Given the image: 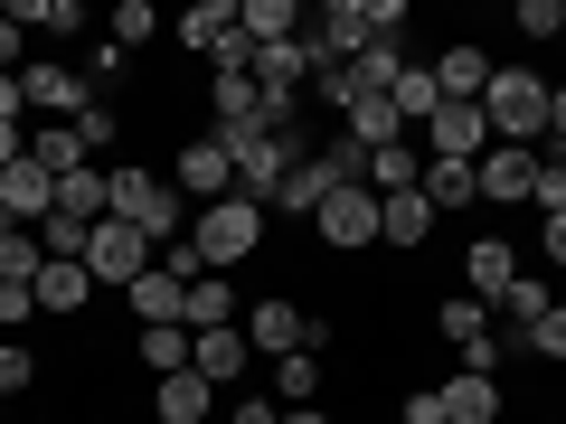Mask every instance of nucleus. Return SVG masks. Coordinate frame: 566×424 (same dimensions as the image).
<instances>
[{"label": "nucleus", "instance_id": "obj_1", "mask_svg": "<svg viewBox=\"0 0 566 424\" xmlns=\"http://www.w3.org/2000/svg\"><path fill=\"white\" fill-rule=\"evenodd\" d=\"M114 218H123V226H142L151 245H180L199 208H189L180 189L161 180V170H142V161H114Z\"/></svg>", "mask_w": 566, "mask_h": 424}, {"label": "nucleus", "instance_id": "obj_2", "mask_svg": "<svg viewBox=\"0 0 566 424\" xmlns=\"http://www.w3.org/2000/svg\"><path fill=\"white\" fill-rule=\"evenodd\" d=\"M482 123H491V141H520V151H538V141H547V76H538V66H491V85H482Z\"/></svg>", "mask_w": 566, "mask_h": 424}, {"label": "nucleus", "instance_id": "obj_3", "mask_svg": "<svg viewBox=\"0 0 566 424\" xmlns=\"http://www.w3.org/2000/svg\"><path fill=\"white\" fill-rule=\"evenodd\" d=\"M255 245H264V208H255V199H218V208H199V218H189V255H199L208 274L245 264Z\"/></svg>", "mask_w": 566, "mask_h": 424}, {"label": "nucleus", "instance_id": "obj_4", "mask_svg": "<svg viewBox=\"0 0 566 424\" xmlns=\"http://www.w3.org/2000/svg\"><path fill=\"white\" fill-rule=\"evenodd\" d=\"M170 39H180V47H199L208 66H245V57H255V39L237 29V0H189L180 20H170Z\"/></svg>", "mask_w": 566, "mask_h": 424}, {"label": "nucleus", "instance_id": "obj_5", "mask_svg": "<svg viewBox=\"0 0 566 424\" xmlns=\"http://www.w3.org/2000/svg\"><path fill=\"white\" fill-rule=\"evenodd\" d=\"M151 255H161V245L142 236V226H123V218H104L95 236H85V274H95V293H104V283H114V293H133V283L151 274Z\"/></svg>", "mask_w": 566, "mask_h": 424}, {"label": "nucleus", "instance_id": "obj_6", "mask_svg": "<svg viewBox=\"0 0 566 424\" xmlns=\"http://www.w3.org/2000/svg\"><path fill=\"white\" fill-rule=\"evenodd\" d=\"M312 226H322L331 255H368V245H378V189H368V180H340L322 208H312Z\"/></svg>", "mask_w": 566, "mask_h": 424}, {"label": "nucleus", "instance_id": "obj_7", "mask_svg": "<svg viewBox=\"0 0 566 424\" xmlns=\"http://www.w3.org/2000/svg\"><path fill=\"white\" fill-rule=\"evenodd\" d=\"M20 95L39 123H76L85 104H95V85H85V66H57V57H29L20 66Z\"/></svg>", "mask_w": 566, "mask_h": 424}, {"label": "nucleus", "instance_id": "obj_8", "mask_svg": "<svg viewBox=\"0 0 566 424\" xmlns=\"http://www.w3.org/2000/svg\"><path fill=\"white\" fill-rule=\"evenodd\" d=\"M170 189H180L189 208H218V199H237V161H227L218 141L199 132V141L180 151V161H170Z\"/></svg>", "mask_w": 566, "mask_h": 424}, {"label": "nucleus", "instance_id": "obj_9", "mask_svg": "<svg viewBox=\"0 0 566 424\" xmlns=\"http://www.w3.org/2000/svg\"><path fill=\"white\" fill-rule=\"evenodd\" d=\"M237 330H245V349H255V359H293V349H303V330H312V311H293L283 293H264V303L237 311Z\"/></svg>", "mask_w": 566, "mask_h": 424}, {"label": "nucleus", "instance_id": "obj_10", "mask_svg": "<svg viewBox=\"0 0 566 424\" xmlns=\"http://www.w3.org/2000/svg\"><path fill=\"white\" fill-rule=\"evenodd\" d=\"M482 151H491L482 104H434V123H424V161H482Z\"/></svg>", "mask_w": 566, "mask_h": 424}, {"label": "nucleus", "instance_id": "obj_11", "mask_svg": "<svg viewBox=\"0 0 566 424\" xmlns=\"http://www.w3.org/2000/svg\"><path fill=\"white\" fill-rule=\"evenodd\" d=\"M0 218H10V226H29V236H39V226L57 218V180H48L39 161H10V170H0Z\"/></svg>", "mask_w": 566, "mask_h": 424}, {"label": "nucleus", "instance_id": "obj_12", "mask_svg": "<svg viewBox=\"0 0 566 424\" xmlns=\"http://www.w3.org/2000/svg\"><path fill=\"white\" fill-rule=\"evenodd\" d=\"M472 180H482V199L528 208V189H538V151H520V141H491L482 161H472Z\"/></svg>", "mask_w": 566, "mask_h": 424}, {"label": "nucleus", "instance_id": "obj_13", "mask_svg": "<svg viewBox=\"0 0 566 424\" xmlns=\"http://www.w3.org/2000/svg\"><path fill=\"white\" fill-rule=\"evenodd\" d=\"M510 283H520V255H510V236H472V245H463V293H472L482 311H501Z\"/></svg>", "mask_w": 566, "mask_h": 424}, {"label": "nucleus", "instance_id": "obj_14", "mask_svg": "<svg viewBox=\"0 0 566 424\" xmlns=\"http://www.w3.org/2000/svg\"><path fill=\"white\" fill-rule=\"evenodd\" d=\"M491 47H472V39H453V47H434V85H444V104H482V85H491Z\"/></svg>", "mask_w": 566, "mask_h": 424}, {"label": "nucleus", "instance_id": "obj_15", "mask_svg": "<svg viewBox=\"0 0 566 424\" xmlns=\"http://www.w3.org/2000/svg\"><path fill=\"white\" fill-rule=\"evenodd\" d=\"M331 189H340V170H331L322 151H312V161H293V170H283V189L264 199V218H312V208H322Z\"/></svg>", "mask_w": 566, "mask_h": 424}, {"label": "nucleus", "instance_id": "obj_16", "mask_svg": "<svg viewBox=\"0 0 566 424\" xmlns=\"http://www.w3.org/2000/svg\"><path fill=\"white\" fill-rule=\"evenodd\" d=\"M189 368H199L208 386H237L245 368H255V349H245V330H189Z\"/></svg>", "mask_w": 566, "mask_h": 424}, {"label": "nucleus", "instance_id": "obj_17", "mask_svg": "<svg viewBox=\"0 0 566 424\" xmlns=\"http://www.w3.org/2000/svg\"><path fill=\"white\" fill-rule=\"evenodd\" d=\"M29 303H39V321H76V311L95 303V274H85V264H48V274L29 283Z\"/></svg>", "mask_w": 566, "mask_h": 424}, {"label": "nucleus", "instance_id": "obj_18", "mask_svg": "<svg viewBox=\"0 0 566 424\" xmlns=\"http://www.w3.org/2000/svg\"><path fill=\"white\" fill-rule=\"evenodd\" d=\"M57 218L104 226V218H114V170H95V161H85V170H66V180H57Z\"/></svg>", "mask_w": 566, "mask_h": 424}, {"label": "nucleus", "instance_id": "obj_19", "mask_svg": "<svg viewBox=\"0 0 566 424\" xmlns=\"http://www.w3.org/2000/svg\"><path fill=\"white\" fill-rule=\"evenodd\" d=\"M434 405H444V424H501V378H444L434 386Z\"/></svg>", "mask_w": 566, "mask_h": 424}, {"label": "nucleus", "instance_id": "obj_20", "mask_svg": "<svg viewBox=\"0 0 566 424\" xmlns=\"http://www.w3.org/2000/svg\"><path fill=\"white\" fill-rule=\"evenodd\" d=\"M237 283H227V274H199V283H189V303H180V330H237Z\"/></svg>", "mask_w": 566, "mask_h": 424}, {"label": "nucleus", "instance_id": "obj_21", "mask_svg": "<svg viewBox=\"0 0 566 424\" xmlns=\"http://www.w3.org/2000/svg\"><path fill=\"white\" fill-rule=\"evenodd\" d=\"M424 236H434L424 189H387V199H378V245H424Z\"/></svg>", "mask_w": 566, "mask_h": 424}, {"label": "nucleus", "instance_id": "obj_22", "mask_svg": "<svg viewBox=\"0 0 566 424\" xmlns=\"http://www.w3.org/2000/svg\"><path fill=\"white\" fill-rule=\"evenodd\" d=\"M340 132L359 141V151H387V141H406V114H397V104H387V95H349Z\"/></svg>", "mask_w": 566, "mask_h": 424}, {"label": "nucleus", "instance_id": "obj_23", "mask_svg": "<svg viewBox=\"0 0 566 424\" xmlns=\"http://www.w3.org/2000/svg\"><path fill=\"white\" fill-rule=\"evenodd\" d=\"M237 29L255 47H283V39H303V10L293 0H237Z\"/></svg>", "mask_w": 566, "mask_h": 424}, {"label": "nucleus", "instance_id": "obj_24", "mask_svg": "<svg viewBox=\"0 0 566 424\" xmlns=\"http://www.w3.org/2000/svg\"><path fill=\"white\" fill-rule=\"evenodd\" d=\"M161 424H208V405H218V386L199 378V368H180V378H161Z\"/></svg>", "mask_w": 566, "mask_h": 424}, {"label": "nucleus", "instance_id": "obj_25", "mask_svg": "<svg viewBox=\"0 0 566 424\" xmlns=\"http://www.w3.org/2000/svg\"><path fill=\"white\" fill-rule=\"evenodd\" d=\"M424 208H434V218H444V208H472L482 199V180H472V161H424Z\"/></svg>", "mask_w": 566, "mask_h": 424}, {"label": "nucleus", "instance_id": "obj_26", "mask_svg": "<svg viewBox=\"0 0 566 424\" xmlns=\"http://www.w3.org/2000/svg\"><path fill=\"white\" fill-rule=\"evenodd\" d=\"M29 161H39L48 180H66V170H85V141H76V123H39V132H29Z\"/></svg>", "mask_w": 566, "mask_h": 424}, {"label": "nucleus", "instance_id": "obj_27", "mask_svg": "<svg viewBox=\"0 0 566 424\" xmlns=\"http://www.w3.org/2000/svg\"><path fill=\"white\" fill-rule=\"evenodd\" d=\"M416 180H424V151H416V141L368 151V189H378V199H387V189H416Z\"/></svg>", "mask_w": 566, "mask_h": 424}, {"label": "nucleus", "instance_id": "obj_28", "mask_svg": "<svg viewBox=\"0 0 566 424\" xmlns=\"http://www.w3.org/2000/svg\"><path fill=\"white\" fill-rule=\"evenodd\" d=\"M312 396H322V359H312V349L274 359V405H312Z\"/></svg>", "mask_w": 566, "mask_h": 424}, {"label": "nucleus", "instance_id": "obj_29", "mask_svg": "<svg viewBox=\"0 0 566 424\" xmlns=\"http://www.w3.org/2000/svg\"><path fill=\"white\" fill-rule=\"evenodd\" d=\"M142 368H151V378H180V368H189V330L180 321H170V330H142Z\"/></svg>", "mask_w": 566, "mask_h": 424}, {"label": "nucleus", "instance_id": "obj_30", "mask_svg": "<svg viewBox=\"0 0 566 424\" xmlns=\"http://www.w3.org/2000/svg\"><path fill=\"white\" fill-rule=\"evenodd\" d=\"M48 274V245L29 236V226H10V236H0V283H39Z\"/></svg>", "mask_w": 566, "mask_h": 424}, {"label": "nucleus", "instance_id": "obj_31", "mask_svg": "<svg viewBox=\"0 0 566 424\" xmlns=\"http://www.w3.org/2000/svg\"><path fill=\"white\" fill-rule=\"evenodd\" d=\"M387 104H397L406 123H434V104H444V85H434V66H406V76H397V95H387Z\"/></svg>", "mask_w": 566, "mask_h": 424}, {"label": "nucleus", "instance_id": "obj_32", "mask_svg": "<svg viewBox=\"0 0 566 424\" xmlns=\"http://www.w3.org/2000/svg\"><path fill=\"white\" fill-rule=\"evenodd\" d=\"M104 29H114V47H123V57H133V47H142V39H161L170 20H161V10H151V0H123V10H114V20H104Z\"/></svg>", "mask_w": 566, "mask_h": 424}, {"label": "nucleus", "instance_id": "obj_33", "mask_svg": "<svg viewBox=\"0 0 566 424\" xmlns=\"http://www.w3.org/2000/svg\"><path fill=\"white\" fill-rule=\"evenodd\" d=\"M547 303H557V293H547L538 274H520V283H510V293H501V321H520V330H538V321H547Z\"/></svg>", "mask_w": 566, "mask_h": 424}, {"label": "nucleus", "instance_id": "obj_34", "mask_svg": "<svg viewBox=\"0 0 566 424\" xmlns=\"http://www.w3.org/2000/svg\"><path fill=\"white\" fill-rule=\"evenodd\" d=\"M434 330H444V340L463 349V340H482V330H491V311L472 303V293H453V303H434Z\"/></svg>", "mask_w": 566, "mask_h": 424}, {"label": "nucleus", "instance_id": "obj_35", "mask_svg": "<svg viewBox=\"0 0 566 424\" xmlns=\"http://www.w3.org/2000/svg\"><path fill=\"white\" fill-rule=\"evenodd\" d=\"M76 141H85V161L104 170V151H114V141H123V123H114V104H85V114H76Z\"/></svg>", "mask_w": 566, "mask_h": 424}, {"label": "nucleus", "instance_id": "obj_36", "mask_svg": "<svg viewBox=\"0 0 566 424\" xmlns=\"http://www.w3.org/2000/svg\"><path fill=\"white\" fill-rule=\"evenodd\" d=\"M538 218H566V151H538V189H528Z\"/></svg>", "mask_w": 566, "mask_h": 424}, {"label": "nucleus", "instance_id": "obj_37", "mask_svg": "<svg viewBox=\"0 0 566 424\" xmlns=\"http://www.w3.org/2000/svg\"><path fill=\"white\" fill-rule=\"evenodd\" d=\"M20 386H39V349H29V340H0V396H20Z\"/></svg>", "mask_w": 566, "mask_h": 424}, {"label": "nucleus", "instance_id": "obj_38", "mask_svg": "<svg viewBox=\"0 0 566 424\" xmlns=\"http://www.w3.org/2000/svg\"><path fill=\"white\" fill-rule=\"evenodd\" d=\"M520 349H538V359H566V303H547L538 330H520Z\"/></svg>", "mask_w": 566, "mask_h": 424}, {"label": "nucleus", "instance_id": "obj_39", "mask_svg": "<svg viewBox=\"0 0 566 424\" xmlns=\"http://www.w3.org/2000/svg\"><path fill=\"white\" fill-rule=\"evenodd\" d=\"M510 20H520V39H557V20H566V0H520V10H510Z\"/></svg>", "mask_w": 566, "mask_h": 424}, {"label": "nucleus", "instance_id": "obj_40", "mask_svg": "<svg viewBox=\"0 0 566 424\" xmlns=\"http://www.w3.org/2000/svg\"><path fill=\"white\" fill-rule=\"evenodd\" d=\"M39 321V303H29V283H0V330H29Z\"/></svg>", "mask_w": 566, "mask_h": 424}, {"label": "nucleus", "instance_id": "obj_41", "mask_svg": "<svg viewBox=\"0 0 566 424\" xmlns=\"http://www.w3.org/2000/svg\"><path fill=\"white\" fill-rule=\"evenodd\" d=\"M227 424H283V405L274 396H237V405H227Z\"/></svg>", "mask_w": 566, "mask_h": 424}, {"label": "nucleus", "instance_id": "obj_42", "mask_svg": "<svg viewBox=\"0 0 566 424\" xmlns=\"http://www.w3.org/2000/svg\"><path fill=\"white\" fill-rule=\"evenodd\" d=\"M538 151H566V85H547V141Z\"/></svg>", "mask_w": 566, "mask_h": 424}, {"label": "nucleus", "instance_id": "obj_43", "mask_svg": "<svg viewBox=\"0 0 566 424\" xmlns=\"http://www.w3.org/2000/svg\"><path fill=\"white\" fill-rule=\"evenodd\" d=\"M397 424H444V405H434V386H424V396H406V405H397Z\"/></svg>", "mask_w": 566, "mask_h": 424}, {"label": "nucleus", "instance_id": "obj_44", "mask_svg": "<svg viewBox=\"0 0 566 424\" xmlns=\"http://www.w3.org/2000/svg\"><path fill=\"white\" fill-rule=\"evenodd\" d=\"M538 255H547V264H566V218H538Z\"/></svg>", "mask_w": 566, "mask_h": 424}, {"label": "nucleus", "instance_id": "obj_45", "mask_svg": "<svg viewBox=\"0 0 566 424\" xmlns=\"http://www.w3.org/2000/svg\"><path fill=\"white\" fill-rule=\"evenodd\" d=\"M10 161H29V123H0V170Z\"/></svg>", "mask_w": 566, "mask_h": 424}, {"label": "nucleus", "instance_id": "obj_46", "mask_svg": "<svg viewBox=\"0 0 566 424\" xmlns=\"http://www.w3.org/2000/svg\"><path fill=\"white\" fill-rule=\"evenodd\" d=\"M20 39H29V29H10V20H0V76H20Z\"/></svg>", "mask_w": 566, "mask_h": 424}, {"label": "nucleus", "instance_id": "obj_47", "mask_svg": "<svg viewBox=\"0 0 566 424\" xmlns=\"http://www.w3.org/2000/svg\"><path fill=\"white\" fill-rule=\"evenodd\" d=\"M29 114V95H20V76H0V123H20Z\"/></svg>", "mask_w": 566, "mask_h": 424}, {"label": "nucleus", "instance_id": "obj_48", "mask_svg": "<svg viewBox=\"0 0 566 424\" xmlns=\"http://www.w3.org/2000/svg\"><path fill=\"white\" fill-rule=\"evenodd\" d=\"M283 424H331V405H283Z\"/></svg>", "mask_w": 566, "mask_h": 424}, {"label": "nucleus", "instance_id": "obj_49", "mask_svg": "<svg viewBox=\"0 0 566 424\" xmlns=\"http://www.w3.org/2000/svg\"><path fill=\"white\" fill-rule=\"evenodd\" d=\"M0 415H10V396H0Z\"/></svg>", "mask_w": 566, "mask_h": 424}, {"label": "nucleus", "instance_id": "obj_50", "mask_svg": "<svg viewBox=\"0 0 566 424\" xmlns=\"http://www.w3.org/2000/svg\"><path fill=\"white\" fill-rule=\"evenodd\" d=\"M85 424H104V415H85Z\"/></svg>", "mask_w": 566, "mask_h": 424}, {"label": "nucleus", "instance_id": "obj_51", "mask_svg": "<svg viewBox=\"0 0 566 424\" xmlns=\"http://www.w3.org/2000/svg\"><path fill=\"white\" fill-rule=\"evenodd\" d=\"M557 39H566V20H557Z\"/></svg>", "mask_w": 566, "mask_h": 424}]
</instances>
